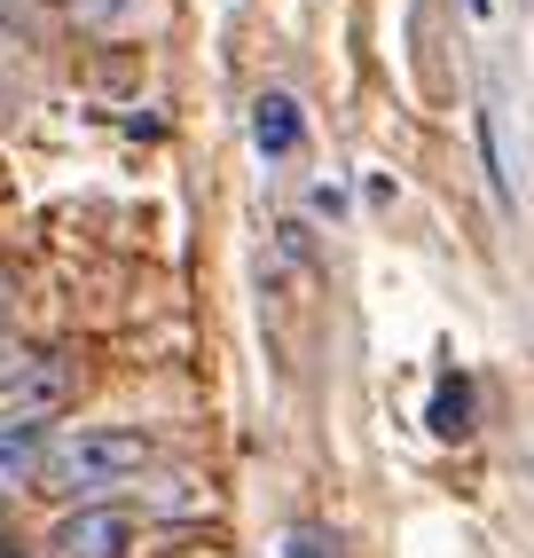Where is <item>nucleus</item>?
<instances>
[{
	"label": "nucleus",
	"instance_id": "4",
	"mask_svg": "<svg viewBox=\"0 0 534 558\" xmlns=\"http://www.w3.org/2000/svg\"><path fill=\"white\" fill-rule=\"evenodd\" d=\"M32 464H48V417L16 409V417L0 425V472H32Z\"/></svg>",
	"mask_w": 534,
	"mask_h": 558
},
{
	"label": "nucleus",
	"instance_id": "3",
	"mask_svg": "<svg viewBox=\"0 0 534 558\" xmlns=\"http://www.w3.org/2000/svg\"><path fill=\"white\" fill-rule=\"evenodd\" d=\"M299 134H307L299 102H291L283 87H267V95L252 102V150H259V158H291V150H299Z\"/></svg>",
	"mask_w": 534,
	"mask_h": 558
},
{
	"label": "nucleus",
	"instance_id": "5",
	"mask_svg": "<svg viewBox=\"0 0 534 558\" xmlns=\"http://www.w3.org/2000/svg\"><path fill=\"white\" fill-rule=\"evenodd\" d=\"M464 425H472V386H464V378H440V386H433V433L456 440Z\"/></svg>",
	"mask_w": 534,
	"mask_h": 558
},
{
	"label": "nucleus",
	"instance_id": "2",
	"mask_svg": "<svg viewBox=\"0 0 534 558\" xmlns=\"http://www.w3.org/2000/svg\"><path fill=\"white\" fill-rule=\"evenodd\" d=\"M126 543H134V519H126V511H102V504L71 511L63 527L48 535L56 558H126Z\"/></svg>",
	"mask_w": 534,
	"mask_h": 558
},
{
	"label": "nucleus",
	"instance_id": "8",
	"mask_svg": "<svg viewBox=\"0 0 534 558\" xmlns=\"http://www.w3.org/2000/svg\"><path fill=\"white\" fill-rule=\"evenodd\" d=\"M0 110H9V95H0Z\"/></svg>",
	"mask_w": 534,
	"mask_h": 558
},
{
	"label": "nucleus",
	"instance_id": "1",
	"mask_svg": "<svg viewBox=\"0 0 534 558\" xmlns=\"http://www.w3.org/2000/svg\"><path fill=\"white\" fill-rule=\"evenodd\" d=\"M142 464H149V433H134V425H80V433H63L48 449L40 480L63 488V496H102V488H126Z\"/></svg>",
	"mask_w": 534,
	"mask_h": 558
},
{
	"label": "nucleus",
	"instance_id": "7",
	"mask_svg": "<svg viewBox=\"0 0 534 558\" xmlns=\"http://www.w3.org/2000/svg\"><path fill=\"white\" fill-rule=\"evenodd\" d=\"M464 9H472V16H487V9H495V0H464Z\"/></svg>",
	"mask_w": 534,
	"mask_h": 558
},
{
	"label": "nucleus",
	"instance_id": "6",
	"mask_svg": "<svg viewBox=\"0 0 534 558\" xmlns=\"http://www.w3.org/2000/svg\"><path fill=\"white\" fill-rule=\"evenodd\" d=\"M291 558H323V543L315 535H291Z\"/></svg>",
	"mask_w": 534,
	"mask_h": 558
}]
</instances>
